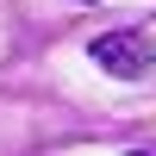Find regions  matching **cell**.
<instances>
[{
    "mask_svg": "<svg viewBox=\"0 0 156 156\" xmlns=\"http://www.w3.org/2000/svg\"><path fill=\"white\" fill-rule=\"evenodd\" d=\"M125 156H156V150H125Z\"/></svg>",
    "mask_w": 156,
    "mask_h": 156,
    "instance_id": "cell-2",
    "label": "cell"
},
{
    "mask_svg": "<svg viewBox=\"0 0 156 156\" xmlns=\"http://www.w3.org/2000/svg\"><path fill=\"white\" fill-rule=\"evenodd\" d=\"M87 62L106 69L112 81H144V75L156 69V44H150V31H137V25H119V31H100L94 44H87Z\"/></svg>",
    "mask_w": 156,
    "mask_h": 156,
    "instance_id": "cell-1",
    "label": "cell"
},
{
    "mask_svg": "<svg viewBox=\"0 0 156 156\" xmlns=\"http://www.w3.org/2000/svg\"><path fill=\"white\" fill-rule=\"evenodd\" d=\"M81 6H100V0H81Z\"/></svg>",
    "mask_w": 156,
    "mask_h": 156,
    "instance_id": "cell-3",
    "label": "cell"
}]
</instances>
